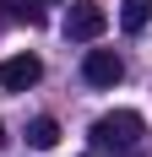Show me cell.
Wrapping results in <instances>:
<instances>
[{
	"mask_svg": "<svg viewBox=\"0 0 152 157\" xmlns=\"http://www.w3.org/2000/svg\"><path fill=\"white\" fill-rule=\"evenodd\" d=\"M92 146H98V152H114V157H141L147 152V125H141V114H130V109L98 114V119H92Z\"/></svg>",
	"mask_w": 152,
	"mask_h": 157,
	"instance_id": "6da1fadb",
	"label": "cell"
},
{
	"mask_svg": "<svg viewBox=\"0 0 152 157\" xmlns=\"http://www.w3.org/2000/svg\"><path fill=\"white\" fill-rule=\"evenodd\" d=\"M103 27H109V11L98 6V0H71L65 38H76V44H92V38H103Z\"/></svg>",
	"mask_w": 152,
	"mask_h": 157,
	"instance_id": "7a4b0ae2",
	"label": "cell"
},
{
	"mask_svg": "<svg viewBox=\"0 0 152 157\" xmlns=\"http://www.w3.org/2000/svg\"><path fill=\"white\" fill-rule=\"evenodd\" d=\"M38 76H44V60H38V54H11V60H0V87H6V92H27V87H38Z\"/></svg>",
	"mask_w": 152,
	"mask_h": 157,
	"instance_id": "3957f363",
	"label": "cell"
},
{
	"mask_svg": "<svg viewBox=\"0 0 152 157\" xmlns=\"http://www.w3.org/2000/svg\"><path fill=\"white\" fill-rule=\"evenodd\" d=\"M82 76H87V87H120L125 60L114 54V49H87V60H82Z\"/></svg>",
	"mask_w": 152,
	"mask_h": 157,
	"instance_id": "277c9868",
	"label": "cell"
},
{
	"mask_svg": "<svg viewBox=\"0 0 152 157\" xmlns=\"http://www.w3.org/2000/svg\"><path fill=\"white\" fill-rule=\"evenodd\" d=\"M27 146H38V152L60 146V125H54V119H33L27 125Z\"/></svg>",
	"mask_w": 152,
	"mask_h": 157,
	"instance_id": "5b68a950",
	"label": "cell"
},
{
	"mask_svg": "<svg viewBox=\"0 0 152 157\" xmlns=\"http://www.w3.org/2000/svg\"><path fill=\"white\" fill-rule=\"evenodd\" d=\"M152 22V0H125V11H120V27L125 33H141Z\"/></svg>",
	"mask_w": 152,
	"mask_h": 157,
	"instance_id": "8992f818",
	"label": "cell"
},
{
	"mask_svg": "<svg viewBox=\"0 0 152 157\" xmlns=\"http://www.w3.org/2000/svg\"><path fill=\"white\" fill-rule=\"evenodd\" d=\"M0 22H16V0H0Z\"/></svg>",
	"mask_w": 152,
	"mask_h": 157,
	"instance_id": "52a82bcc",
	"label": "cell"
},
{
	"mask_svg": "<svg viewBox=\"0 0 152 157\" xmlns=\"http://www.w3.org/2000/svg\"><path fill=\"white\" fill-rule=\"evenodd\" d=\"M38 6H65V0H38Z\"/></svg>",
	"mask_w": 152,
	"mask_h": 157,
	"instance_id": "ba28073f",
	"label": "cell"
},
{
	"mask_svg": "<svg viewBox=\"0 0 152 157\" xmlns=\"http://www.w3.org/2000/svg\"><path fill=\"white\" fill-rule=\"evenodd\" d=\"M0 146H6V125H0Z\"/></svg>",
	"mask_w": 152,
	"mask_h": 157,
	"instance_id": "9c48e42d",
	"label": "cell"
}]
</instances>
